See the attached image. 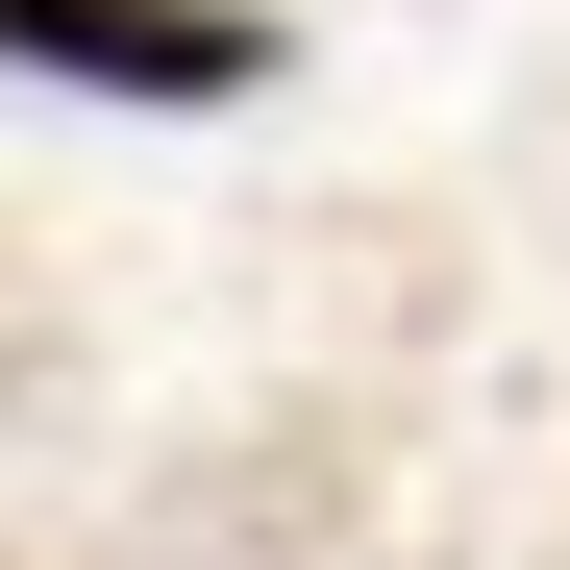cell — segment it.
Returning a JSON list of instances; mask_svg holds the SVG:
<instances>
[{
    "label": "cell",
    "mask_w": 570,
    "mask_h": 570,
    "mask_svg": "<svg viewBox=\"0 0 570 570\" xmlns=\"http://www.w3.org/2000/svg\"><path fill=\"white\" fill-rule=\"evenodd\" d=\"M273 0H0V75L50 100H273Z\"/></svg>",
    "instance_id": "1"
}]
</instances>
